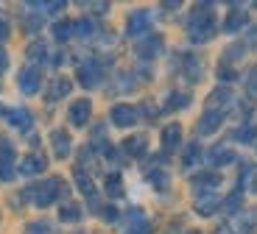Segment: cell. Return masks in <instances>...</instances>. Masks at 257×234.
Returning a JSON list of instances; mask_svg holds the SVG:
<instances>
[{
	"label": "cell",
	"instance_id": "1",
	"mask_svg": "<svg viewBox=\"0 0 257 234\" xmlns=\"http://www.w3.org/2000/svg\"><path fill=\"white\" fill-rule=\"evenodd\" d=\"M187 31H190L193 42H210L212 34H215V12L207 3H199V6L190 12L187 17Z\"/></svg>",
	"mask_w": 257,
	"mask_h": 234
},
{
	"label": "cell",
	"instance_id": "2",
	"mask_svg": "<svg viewBox=\"0 0 257 234\" xmlns=\"http://www.w3.org/2000/svg\"><path fill=\"white\" fill-rule=\"evenodd\" d=\"M64 192H67V187H64L62 178H48V181L42 184H31L26 190V198L34 203V206H51L56 198H62Z\"/></svg>",
	"mask_w": 257,
	"mask_h": 234
},
{
	"label": "cell",
	"instance_id": "3",
	"mask_svg": "<svg viewBox=\"0 0 257 234\" xmlns=\"http://www.w3.org/2000/svg\"><path fill=\"white\" fill-rule=\"evenodd\" d=\"M17 87H20V92H23V95H37L39 87H42V73H39V67H26V70H20Z\"/></svg>",
	"mask_w": 257,
	"mask_h": 234
},
{
	"label": "cell",
	"instance_id": "4",
	"mask_svg": "<svg viewBox=\"0 0 257 234\" xmlns=\"http://www.w3.org/2000/svg\"><path fill=\"white\" fill-rule=\"evenodd\" d=\"M148 31H151V14L143 12V9H137V12L128 14V20H126V34L128 37H146Z\"/></svg>",
	"mask_w": 257,
	"mask_h": 234
},
{
	"label": "cell",
	"instance_id": "5",
	"mask_svg": "<svg viewBox=\"0 0 257 234\" xmlns=\"http://www.w3.org/2000/svg\"><path fill=\"white\" fill-rule=\"evenodd\" d=\"M109 117H112V123H115V126L128 128V126H135V123H137V109L128 106V103H115V106H112V112H109Z\"/></svg>",
	"mask_w": 257,
	"mask_h": 234
},
{
	"label": "cell",
	"instance_id": "6",
	"mask_svg": "<svg viewBox=\"0 0 257 234\" xmlns=\"http://www.w3.org/2000/svg\"><path fill=\"white\" fill-rule=\"evenodd\" d=\"M51 142H53V156L56 159H67L70 156V151H73V139H70V134L64 131V128H53L51 131Z\"/></svg>",
	"mask_w": 257,
	"mask_h": 234
},
{
	"label": "cell",
	"instance_id": "7",
	"mask_svg": "<svg viewBox=\"0 0 257 234\" xmlns=\"http://www.w3.org/2000/svg\"><path fill=\"white\" fill-rule=\"evenodd\" d=\"M90 114H92V103L87 101V98H78V101L70 106V123L73 126H87Z\"/></svg>",
	"mask_w": 257,
	"mask_h": 234
},
{
	"label": "cell",
	"instance_id": "8",
	"mask_svg": "<svg viewBox=\"0 0 257 234\" xmlns=\"http://www.w3.org/2000/svg\"><path fill=\"white\" fill-rule=\"evenodd\" d=\"M221 120H224V112L221 109H207L199 120V134H212L221 128Z\"/></svg>",
	"mask_w": 257,
	"mask_h": 234
},
{
	"label": "cell",
	"instance_id": "9",
	"mask_svg": "<svg viewBox=\"0 0 257 234\" xmlns=\"http://www.w3.org/2000/svg\"><path fill=\"white\" fill-rule=\"evenodd\" d=\"M78 84L81 87H95V84H101V64L98 62L81 64L78 67Z\"/></svg>",
	"mask_w": 257,
	"mask_h": 234
},
{
	"label": "cell",
	"instance_id": "10",
	"mask_svg": "<svg viewBox=\"0 0 257 234\" xmlns=\"http://www.w3.org/2000/svg\"><path fill=\"white\" fill-rule=\"evenodd\" d=\"M70 89H73L70 78H64V76H53L51 87H48V101H59V98H67V95H70Z\"/></svg>",
	"mask_w": 257,
	"mask_h": 234
},
{
	"label": "cell",
	"instance_id": "11",
	"mask_svg": "<svg viewBox=\"0 0 257 234\" xmlns=\"http://www.w3.org/2000/svg\"><path fill=\"white\" fill-rule=\"evenodd\" d=\"M45 156H39V153H31V156H26L23 159V165H20V173L23 176H37V173H42L45 170Z\"/></svg>",
	"mask_w": 257,
	"mask_h": 234
},
{
	"label": "cell",
	"instance_id": "12",
	"mask_svg": "<svg viewBox=\"0 0 257 234\" xmlns=\"http://www.w3.org/2000/svg\"><path fill=\"white\" fill-rule=\"evenodd\" d=\"M6 120L12 123L14 128H23V131H28V128H31V112H28V109H9V112H6Z\"/></svg>",
	"mask_w": 257,
	"mask_h": 234
},
{
	"label": "cell",
	"instance_id": "13",
	"mask_svg": "<svg viewBox=\"0 0 257 234\" xmlns=\"http://www.w3.org/2000/svg\"><path fill=\"white\" fill-rule=\"evenodd\" d=\"M246 9H232L229 12V17H226V23H224V31L226 34H238L240 28L246 26Z\"/></svg>",
	"mask_w": 257,
	"mask_h": 234
},
{
	"label": "cell",
	"instance_id": "14",
	"mask_svg": "<svg viewBox=\"0 0 257 234\" xmlns=\"http://www.w3.org/2000/svg\"><path fill=\"white\" fill-rule=\"evenodd\" d=\"M179 142H182V126L179 123H171V126L162 128V145H165L168 151H174Z\"/></svg>",
	"mask_w": 257,
	"mask_h": 234
},
{
	"label": "cell",
	"instance_id": "15",
	"mask_svg": "<svg viewBox=\"0 0 257 234\" xmlns=\"http://www.w3.org/2000/svg\"><path fill=\"white\" fill-rule=\"evenodd\" d=\"M146 148H148V142H146V137H143V134H135V137L123 139V151H126L128 156H143V153H146Z\"/></svg>",
	"mask_w": 257,
	"mask_h": 234
},
{
	"label": "cell",
	"instance_id": "16",
	"mask_svg": "<svg viewBox=\"0 0 257 234\" xmlns=\"http://www.w3.org/2000/svg\"><path fill=\"white\" fill-rule=\"evenodd\" d=\"M73 178H76V187L84 192V195L95 198V184H92V178L84 173V167H76V170H73Z\"/></svg>",
	"mask_w": 257,
	"mask_h": 234
},
{
	"label": "cell",
	"instance_id": "17",
	"mask_svg": "<svg viewBox=\"0 0 257 234\" xmlns=\"http://www.w3.org/2000/svg\"><path fill=\"white\" fill-rule=\"evenodd\" d=\"M160 51H162V37H148L146 42H140V48H137L140 59H154Z\"/></svg>",
	"mask_w": 257,
	"mask_h": 234
},
{
	"label": "cell",
	"instance_id": "18",
	"mask_svg": "<svg viewBox=\"0 0 257 234\" xmlns=\"http://www.w3.org/2000/svg\"><path fill=\"white\" fill-rule=\"evenodd\" d=\"M221 184V176L218 173H199V176H193V187H199V190H212V187H218Z\"/></svg>",
	"mask_w": 257,
	"mask_h": 234
},
{
	"label": "cell",
	"instance_id": "19",
	"mask_svg": "<svg viewBox=\"0 0 257 234\" xmlns=\"http://www.w3.org/2000/svg\"><path fill=\"white\" fill-rule=\"evenodd\" d=\"M210 162L212 165H229V162H235V153H232V148H226V145H215L210 151Z\"/></svg>",
	"mask_w": 257,
	"mask_h": 234
},
{
	"label": "cell",
	"instance_id": "20",
	"mask_svg": "<svg viewBox=\"0 0 257 234\" xmlns=\"http://www.w3.org/2000/svg\"><path fill=\"white\" fill-rule=\"evenodd\" d=\"M218 206H221L218 195H204V198H199V201H196V212H199V215H212Z\"/></svg>",
	"mask_w": 257,
	"mask_h": 234
},
{
	"label": "cell",
	"instance_id": "21",
	"mask_svg": "<svg viewBox=\"0 0 257 234\" xmlns=\"http://www.w3.org/2000/svg\"><path fill=\"white\" fill-rule=\"evenodd\" d=\"M73 37V23L70 20H59L56 26H53V39L56 42H67Z\"/></svg>",
	"mask_w": 257,
	"mask_h": 234
},
{
	"label": "cell",
	"instance_id": "22",
	"mask_svg": "<svg viewBox=\"0 0 257 234\" xmlns=\"http://www.w3.org/2000/svg\"><path fill=\"white\" fill-rule=\"evenodd\" d=\"M73 34H76V37H81V39H90L92 34H95V23H92V20H78V23H73Z\"/></svg>",
	"mask_w": 257,
	"mask_h": 234
},
{
	"label": "cell",
	"instance_id": "23",
	"mask_svg": "<svg viewBox=\"0 0 257 234\" xmlns=\"http://www.w3.org/2000/svg\"><path fill=\"white\" fill-rule=\"evenodd\" d=\"M59 217H62L64 223H78L81 220V206H78V203H64Z\"/></svg>",
	"mask_w": 257,
	"mask_h": 234
},
{
	"label": "cell",
	"instance_id": "24",
	"mask_svg": "<svg viewBox=\"0 0 257 234\" xmlns=\"http://www.w3.org/2000/svg\"><path fill=\"white\" fill-rule=\"evenodd\" d=\"M103 184H106V192H109L112 198L123 195V178H120V173H109Z\"/></svg>",
	"mask_w": 257,
	"mask_h": 234
},
{
	"label": "cell",
	"instance_id": "25",
	"mask_svg": "<svg viewBox=\"0 0 257 234\" xmlns=\"http://www.w3.org/2000/svg\"><path fill=\"white\" fill-rule=\"evenodd\" d=\"M26 53H28V59H31V62H45V59H48V48H45V42H39V39L28 45Z\"/></svg>",
	"mask_w": 257,
	"mask_h": 234
},
{
	"label": "cell",
	"instance_id": "26",
	"mask_svg": "<svg viewBox=\"0 0 257 234\" xmlns=\"http://www.w3.org/2000/svg\"><path fill=\"white\" fill-rule=\"evenodd\" d=\"M12 162H14V145H12V139L0 137V165H12Z\"/></svg>",
	"mask_w": 257,
	"mask_h": 234
},
{
	"label": "cell",
	"instance_id": "27",
	"mask_svg": "<svg viewBox=\"0 0 257 234\" xmlns=\"http://www.w3.org/2000/svg\"><path fill=\"white\" fill-rule=\"evenodd\" d=\"M226 103H232V92H229V89H215V92L210 95V109L226 106Z\"/></svg>",
	"mask_w": 257,
	"mask_h": 234
},
{
	"label": "cell",
	"instance_id": "28",
	"mask_svg": "<svg viewBox=\"0 0 257 234\" xmlns=\"http://www.w3.org/2000/svg\"><path fill=\"white\" fill-rule=\"evenodd\" d=\"M185 73L190 76V81H199L201 78V64L196 56H185Z\"/></svg>",
	"mask_w": 257,
	"mask_h": 234
},
{
	"label": "cell",
	"instance_id": "29",
	"mask_svg": "<svg viewBox=\"0 0 257 234\" xmlns=\"http://www.w3.org/2000/svg\"><path fill=\"white\" fill-rule=\"evenodd\" d=\"M146 176H148V181L154 184V187H160V190H165V187H168V173L160 170V167H157V170H148Z\"/></svg>",
	"mask_w": 257,
	"mask_h": 234
},
{
	"label": "cell",
	"instance_id": "30",
	"mask_svg": "<svg viewBox=\"0 0 257 234\" xmlns=\"http://www.w3.org/2000/svg\"><path fill=\"white\" fill-rule=\"evenodd\" d=\"M168 98H171V101L165 103V109H168V112H174V109H182V106H187V103H190V98H187V95H182V92H171Z\"/></svg>",
	"mask_w": 257,
	"mask_h": 234
},
{
	"label": "cell",
	"instance_id": "31",
	"mask_svg": "<svg viewBox=\"0 0 257 234\" xmlns=\"http://www.w3.org/2000/svg\"><path fill=\"white\" fill-rule=\"evenodd\" d=\"M243 187L251 192H257V165H251L243 170Z\"/></svg>",
	"mask_w": 257,
	"mask_h": 234
},
{
	"label": "cell",
	"instance_id": "32",
	"mask_svg": "<svg viewBox=\"0 0 257 234\" xmlns=\"http://www.w3.org/2000/svg\"><path fill=\"white\" fill-rule=\"evenodd\" d=\"M26 228H28V234H51V226L45 220H31Z\"/></svg>",
	"mask_w": 257,
	"mask_h": 234
},
{
	"label": "cell",
	"instance_id": "33",
	"mask_svg": "<svg viewBox=\"0 0 257 234\" xmlns=\"http://www.w3.org/2000/svg\"><path fill=\"white\" fill-rule=\"evenodd\" d=\"M31 6L39 9V12H45V14H56V12H62V9H64V3H59V0H56V3H31Z\"/></svg>",
	"mask_w": 257,
	"mask_h": 234
},
{
	"label": "cell",
	"instance_id": "34",
	"mask_svg": "<svg viewBox=\"0 0 257 234\" xmlns=\"http://www.w3.org/2000/svg\"><path fill=\"white\" fill-rule=\"evenodd\" d=\"M199 156H201V148L196 145V142H193V145L187 148V153H185V165H187V167L196 165V162H199Z\"/></svg>",
	"mask_w": 257,
	"mask_h": 234
},
{
	"label": "cell",
	"instance_id": "35",
	"mask_svg": "<svg viewBox=\"0 0 257 234\" xmlns=\"http://www.w3.org/2000/svg\"><path fill=\"white\" fill-rule=\"evenodd\" d=\"M254 134H257L254 126H243V128H238V131H235V139H254Z\"/></svg>",
	"mask_w": 257,
	"mask_h": 234
},
{
	"label": "cell",
	"instance_id": "36",
	"mask_svg": "<svg viewBox=\"0 0 257 234\" xmlns=\"http://www.w3.org/2000/svg\"><path fill=\"white\" fill-rule=\"evenodd\" d=\"M218 78H221V81H235V70H229L226 64H221V67H218Z\"/></svg>",
	"mask_w": 257,
	"mask_h": 234
},
{
	"label": "cell",
	"instance_id": "37",
	"mask_svg": "<svg viewBox=\"0 0 257 234\" xmlns=\"http://www.w3.org/2000/svg\"><path fill=\"white\" fill-rule=\"evenodd\" d=\"M0 178H3V181L14 178V167H12V165H0Z\"/></svg>",
	"mask_w": 257,
	"mask_h": 234
},
{
	"label": "cell",
	"instance_id": "38",
	"mask_svg": "<svg viewBox=\"0 0 257 234\" xmlns=\"http://www.w3.org/2000/svg\"><path fill=\"white\" fill-rule=\"evenodd\" d=\"M6 67H9V53L3 51V48H0V76L6 73Z\"/></svg>",
	"mask_w": 257,
	"mask_h": 234
},
{
	"label": "cell",
	"instance_id": "39",
	"mask_svg": "<svg viewBox=\"0 0 257 234\" xmlns=\"http://www.w3.org/2000/svg\"><path fill=\"white\" fill-rule=\"evenodd\" d=\"M3 39H9V23L0 17V42H3Z\"/></svg>",
	"mask_w": 257,
	"mask_h": 234
},
{
	"label": "cell",
	"instance_id": "40",
	"mask_svg": "<svg viewBox=\"0 0 257 234\" xmlns=\"http://www.w3.org/2000/svg\"><path fill=\"white\" fill-rule=\"evenodd\" d=\"M249 89H251V92H257V67L249 73Z\"/></svg>",
	"mask_w": 257,
	"mask_h": 234
},
{
	"label": "cell",
	"instance_id": "41",
	"mask_svg": "<svg viewBox=\"0 0 257 234\" xmlns=\"http://www.w3.org/2000/svg\"><path fill=\"white\" fill-rule=\"evenodd\" d=\"M92 12H98V14H103V12H106V9H109V3H92Z\"/></svg>",
	"mask_w": 257,
	"mask_h": 234
},
{
	"label": "cell",
	"instance_id": "42",
	"mask_svg": "<svg viewBox=\"0 0 257 234\" xmlns=\"http://www.w3.org/2000/svg\"><path fill=\"white\" fill-rule=\"evenodd\" d=\"M187 234H199V231H187Z\"/></svg>",
	"mask_w": 257,
	"mask_h": 234
}]
</instances>
